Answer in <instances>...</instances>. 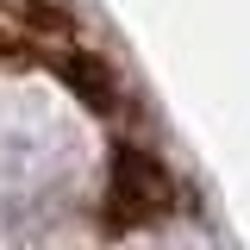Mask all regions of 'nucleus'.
Returning <instances> with one entry per match:
<instances>
[]
</instances>
